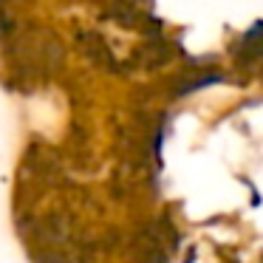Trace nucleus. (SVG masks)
Returning a JSON list of instances; mask_svg holds the SVG:
<instances>
[{
	"label": "nucleus",
	"instance_id": "obj_1",
	"mask_svg": "<svg viewBox=\"0 0 263 263\" xmlns=\"http://www.w3.org/2000/svg\"><path fill=\"white\" fill-rule=\"evenodd\" d=\"M31 255L37 263H80L82 240L74 235L71 221L48 215L31 232Z\"/></svg>",
	"mask_w": 263,
	"mask_h": 263
}]
</instances>
